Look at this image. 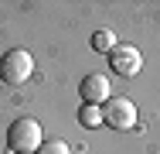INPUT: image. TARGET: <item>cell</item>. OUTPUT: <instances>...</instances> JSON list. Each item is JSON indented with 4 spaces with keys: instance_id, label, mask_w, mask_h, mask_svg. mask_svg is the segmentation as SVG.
Segmentation results:
<instances>
[{
    "instance_id": "7",
    "label": "cell",
    "mask_w": 160,
    "mask_h": 154,
    "mask_svg": "<svg viewBox=\"0 0 160 154\" xmlns=\"http://www.w3.org/2000/svg\"><path fill=\"white\" fill-rule=\"evenodd\" d=\"M78 120L85 123V127H102V106L85 103V106H82V113H78Z\"/></svg>"
},
{
    "instance_id": "2",
    "label": "cell",
    "mask_w": 160,
    "mask_h": 154,
    "mask_svg": "<svg viewBox=\"0 0 160 154\" xmlns=\"http://www.w3.org/2000/svg\"><path fill=\"white\" fill-rule=\"evenodd\" d=\"M34 72V58L24 52V48H10L3 58H0V79L7 86H24Z\"/></svg>"
},
{
    "instance_id": "8",
    "label": "cell",
    "mask_w": 160,
    "mask_h": 154,
    "mask_svg": "<svg viewBox=\"0 0 160 154\" xmlns=\"http://www.w3.org/2000/svg\"><path fill=\"white\" fill-rule=\"evenodd\" d=\"M38 154H72V151H68V144H65V140H48V144H41V147H38Z\"/></svg>"
},
{
    "instance_id": "1",
    "label": "cell",
    "mask_w": 160,
    "mask_h": 154,
    "mask_svg": "<svg viewBox=\"0 0 160 154\" xmlns=\"http://www.w3.org/2000/svg\"><path fill=\"white\" fill-rule=\"evenodd\" d=\"M7 144H10L14 154L38 151V147L44 144V140H41V123L34 120V117H17V120L10 123V130H7Z\"/></svg>"
},
{
    "instance_id": "5",
    "label": "cell",
    "mask_w": 160,
    "mask_h": 154,
    "mask_svg": "<svg viewBox=\"0 0 160 154\" xmlns=\"http://www.w3.org/2000/svg\"><path fill=\"white\" fill-rule=\"evenodd\" d=\"M109 79L106 75H99V72H92V75H85L82 79V99L85 103H92V106H99V103H106L109 99Z\"/></svg>"
},
{
    "instance_id": "6",
    "label": "cell",
    "mask_w": 160,
    "mask_h": 154,
    "mask_svg": "<svg viewBox=\"0 0 160 154\" xmlns=\"http://www.w3.org/2000/svg\"><path fill=\"white\" fill-rule=\"evenodd\" d=\"M92 48H96V52H102V55H109V52L116 48V34H112L109 28H99L96 34H92Z\"/></svg>"
},
{
    "instance_id": "4",
    "label": "cell",
    "mask_w": 160,
    "mask_h": 154,
    "mask_svg": "<svg viewBox=\"0 0 160 154\" xmlns=\"http://www.w3.org/2000/svg\"><path fill=\"white\" fill-rule=\"evenodd\" d=\"M109 62H112V69H116L119 75H136V72L143 69V55H140L133 45H116V48L109 52Z\"/></svg>"
},
{
    "instance_id": "3",
    "label": "cell",
    "mask_w": 160,
    "mask_h": 154,
    "mask_svg": "<svg viewBox=\"0 0 160 154\" xmlns=\"http://www.w3.org/2000/svg\"><path fill=\"white\" fill-rule=\"evenodd\" d=\"M102 123H109L112 130H129L136 127V103L126 96H109L102 103Z\"/></svg>"
}]
</instances>
